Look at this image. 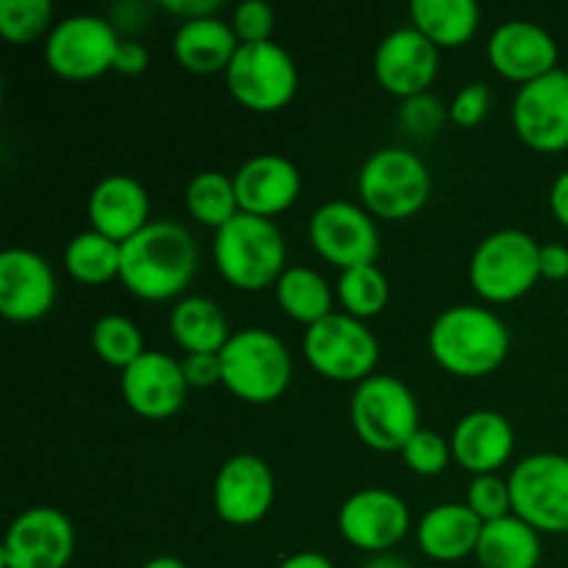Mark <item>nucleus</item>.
<instances>
[{
  "instance_id": "obj_1",
  "label": "nucleus",
  "mask_w": 568,
  "mask_h": 568,
  "mask_svg": "<svg viewBox=\"0 0 568 568\" xmlns=\"http://www.w3.org/2000/svg\"><path fill=\"white\" fill-rule=\"evenodd\" d=\"M197 258V242L186 227L155 220L122 244L120 281L133 297L164 303L192 283Z\"/></svg>"
},
{
  "instance_id": "obj_2",
  "label": "nucleus",
  "mask_w": 568,
  "mask_h": 568,
  "mask_svg": "<svg viewBox=\"0 0 568 568\" xmlns=\"http://www.w3.org/2000/svg\"><path fill=\"white\" fill-rule=\"evenodd\" d=\"M430 355L442 369L458 377L491 375L510 349V331L494 311L480 305H453L433 322Z\"/></svg>"
},
{
  "instance_id": "obj_3",
  "label": "nucleus",
  "mask_w": 568,
  "mask_h": 568,
  "mask_svg": "<svg viewBox=\"0 0 568 568\" xmlns=\"http://www.w3.org/2000/svg\"><path fill=\"white\" fill-rule=\"evenodd\" d=\"M214 261L220 275L242 292H261L286 272V242L272 220L236 214L216 231Z\"/></svg>"
},
{
  "instance_id": "obj_4",
  "label": "nucleus",
  "mask_w": 568,
  "mask_h": 568,
  "mask_svg": "<svg viewBox=\"0 0 568 568\" xmlns=\"http://www.w3.org/2000/svg\"><path fill=\"white\" fill-rule=\"evenodd\" d=\"M222 386L250 405L275 403L292 383V355L275 333L247 327L227 338L220 353Z\"/></svg>"
},
{
  "instance_id": "obj_5",
  "label": "nucleus",
  "mask_w": 568,
  "mask_h": 568,
  "mask_svg": "<svg viewBox=\"0 0 568 568\" xmlns=\"http://www.w3.org/2000/svg\"><path fill=\"white\" fill-rule=\"evenodd\" d=\"M355 436L377 453H403L419 430V405L410 388L392 375H372L355 386L349 403Z\"/></svg>"
},
{
  "instance_id": "obj_6",
  "label": "nucleus",
  "mask_w": 568,
  "mask_h": 568,
  "mask_svg": "<svg viewBox=\"0 0 568 568\" xmlns=\"http://www.w3.org/2000/svg\"><path fill=\"white\" fill-rule=\"evenodd\" d=\"M541 244L525 231H497L477 244L469 264L471 288L488 303H514L541 277Z\"/></svg>"
},
{
  "instance_id": "obj_7",
  "label": "nucleus",
  "mask_w": 568,
  "mask_h": 568,
  "mask_svg": "<svg viewBox=\"0 0 568 568\" xmlns=\"http://www.w3.org/2000/svg\"><path fill=\"white\" fill-rule=\"evenodd\" d=\"M358 192L369 214L408 220L430 197V172L410 150L383 148L361 166Z\"/></svg>"
},
{
  "instance_id": "obj_8",
  "label": "nucleus",
  "mask_w": 568,
  "mask_h": 568,
  "mask_svg": "<svg viewBox=\"0 0 568 568\" xmlns=\"http://www.w3.org/2000/svg\"><path fill=\"white\" fill-rule=\"evenodd\" d=\"M303 353L327 381L364 383L381 361V344L361 320L331 314L305 331Z\"/></svg>"
},
{
  "instance_id": "obj_9",
  "label": "nucleus",
  "mask_w": 568,
  "mask_h": 568,
  "mask_svg": "<svg viewBox=\"0 0 568 568\" xmlns=\"http://www.w3.org/2000/svg\"><path fill=\"white\" fill-rule=\"evenodd\" d=\"M514 516L538 532H568V458L538 453L510 471Z\"/></svg>"
},
{
  "instance_id": "obj_10",
  "label": "nucleus",
  "mask_w": 568,
  "mask_h": 568,
  "mask_svg": "<svg viewBox=\"0 0 568 568\" xmlns=\"http://www.w3.org/2000/svg\"><path fill=\"white\" fill-rule=\"evenodd\" d=\"M233 98L250 111H277L297 92L294 59L275 42L242 44L225 72Z\"/></svg>"
},
{
  "instance_id": "obj_11",
  "label": "nucleus",
  "mask_w": 568,
  "mask_h": 568,
  "mask_svg": "<svg viewBox=\"0 0 568 568\" xmlns=\"http://www.w3.org/2000/svg\"><path fill=\"white\" fill-rule=\"evenodd\" d=\"M120 48L114 26L103 17L72 14L55 22L44 42V59L55 75L67 81H89L114 67Z\"/></svg>"
},
{
  "instance_id": "obj_12",
  "label": "nucleus",
  "mask_w": 568,
  "mask_h": 568,
  "mask_svg": "<svg viewBox=\"0 0 568 568\" xmlns=\"http://www.w3.org/2000/svg\"><path fill=\"white\" fill-rule=\"evenodd\" d=\"M75 552L72 521L59 508H28L6 532L3 568H67Z\"/></svg>"
},
{
  "instance_id": "obj_13",
  "label": "nucleus",
  "mask_w": 568,
  "mask_h": 568,
  "mask_svg": "<svg viewBox=\"0 0 568 568\" xmlns=\"http://www.w3.org/2000/svg\"><path fill=\"white\" fill-rule=\"evenodd\" d=\"M308 236L316 253L342 272L375 264L381 253V236L372 216L347 200L320 205L311 216Z\"/></svg>"
},
{
  "instance_id": "obj_14",
  "label": "nucleus",
  "mask_w": 568,
  "mask_h": 568,
  "mask_svg": "<svg viewBox=\"0 0 568 568\" xmlns=\"http://www.w3.org/2000/svg\"><path fill=\"white\" fill-rule=\"evenodd\" d=\"M514 128L527 148L560 153L568 148V78L564 70L536 78L516 92Z\"/></svg>"
},
{
  "instance_id": "obj_15",
  "label": "nucleus",
  "mask_w": 568,
  "mask_h": 568,
  "mask_svg": "<svg viewBox=\"0 0 568 568\" xmlns=\"http://www.w3.org/2000/svg\"><path fill=\"white\" fill-rule=\"evenodd\" d=\"M338 530L355 549L383 555L408 536L410 510L394 491L364 488L342 505Z\"/></svg>"
},
{
  "instance_id": "obj_16",
  "label": "nucleus",
  "mask_w": 568,
  "mask_h": 568,
  "mask_svg": "<svg viewBox=\"0 0 568 568\" xmlns=\"http://www.w3.org/2000/svg\"><path fill=\"white\" fill-rule=\"evenodd\" d=\"M275 499V477L258 455H233L214 480V510L233 527L258 525Z\"/></svg>"
},
{
  "instance_id": "obj_17",
  "label": "nucleus",
  "mask_w": 568,
  "mask_h": 568,
  "mask_svg": "<svg viewBox=\"0 0 568 568\" xmlns=\"http://www.w3.org/2000/svg\"><path fill=\"white\" fill-rule=\"evenodd\" d=\"M55 303V275L48 261L26 247L0 253V314L11 322H37Z\"/></svg>"
},
{
  "instance_id": "obj_18",
  "label": "nucleus",
  "mask_w": 568,
  "mask_h": 568,
  "mask_svg": "<svg viewBox=\"0 0 568 568\" xmlns=\"http://www.w3.org/2000/svg\"><path fill=\"white\" fill-rule=\"evenodd\" d=\"M438 48L425 33L410 28H397L388 33L375 53L377 83L394 98L410 100L425 94L436 81Z\"/></svg>"
},
{
  "instance_id": "obj_19",
  "label": "nucleus",
  "mask_w": 568,
  "mask_h": 568,
  "mask_svg": "<svg viewBox=\"0 0 568 568\" xmlns=\"http://www.w3.org/2000/svg\"><path fill=\"white\" fill-rule=\"evenodd\" d=\"M122 399L133 414L144 419H166L186 403L189 383L183 366L172 355L148 349L122 372Z\"/></svg>"
},
{
  "instance_id": "obj_20",
  "label": "nucleus",
  "mask_w": 568,
  "mask_h": 568,
  "mask_svg": "<svg viewBox=\"0 0 568 568\" xmlns=\"http://www.w3.org/2000/svg\"><path fill=\"white\" fill-rule=\"evenodd\" d=\"M488 61L503 78L530 83L560 70L558 42L541 26L527 20L503 22L488 39Z\"/></svg>"
},
{
  "instance_id": "obj_21",
  "label": "nucleus",
  "mask_w": 568,
  "mask_h": 568,
  "mask_svg": "<svg viewBox=\"0 0 568 568\" xmlns=\"http://www.w3.org/2000/svg\"><path fill=\"white\" fill-rule=\"evenodd\" d=\"M233 186H236L242 214L272 220L275 214L292 209L303 183H300V172L292 161L275 153H264L253 155L239 166V172L233 175Z\"/></svg>"
},
{
  "instance_id": "obj_22",
  "label": "nucleus",
  "mask_w": 568,
  "mask_h": 568,
  "mask_svg": "<svg viewBox=\"0 0 568 568\" xmlns=\"http://www.w3.org/2000/svg\"><path fill=\"white\" fill-rule=\"evenodd\" d=\"M449 447H453V458L466 471L480 477L494 475L508 464L516 447V436L510 422L497 410H471L455 425Z\"/></svg>"
},
{
  "instance_id": "obj_23",
  "label": "nucleus",
  "mask_w": 568,
  "mask_h": 568,
  "mask_svg": "<svg viewBox=\"0 0 568 568\" xmlns=\"http://www.w3.org/2000/svg\"><path fill=\"white\" fill-rule=\"evenodd\" d=\"M89 222L92 231L103 233L111 242L125 244L150 225V200L142 183L131 175H109L89 194Z\"/></svg>"
},
{
  "instance_id": "obj_24",
  "label": "nucleus",
  "mask_w": 568,
  "mask_h": 568,
  "mask_svg": "<svg viewBox=\"0 0 568 568\" xmlns=\"http://www.w3.org/2000/svg\"><path fill=\"white\" fill-rule=\"evenodd\" d=\"M483 521L466 503H444L427 510L416 527L419 549L438 564H455L475 555Z\"/></svg>"
},
{
  "instance_id": "obj_25",
  "label": "nucleus",
  "mask_w": 568,
  "mask_h": 568,
  "mask_svg": "<svg viewBox=\"0 0 568 568\" xmlns=\"http://www.w3.org/2000/svg\"><path fill=\"white\" fill-rule=\"evenodd\" d=\"M239 48H242V42H239L233 26L220 17L183 22L172 39V53H175L178 64L194 75L227 72Z\"/></svg>"
},
{
  "instance_id": "obj_26",
  "label": "nucleus",
  "mask_w": 568,
  "mask_h": 568,
  "mask_svg": "<svg viewBox=\"0 0 568 568\" xmlns=\"http://www.w3.org/2000/svg\"><path fill=\"white\" fill-rule=\"evenodd\" d=\"M475 558L480 568H538L541 564V538L519 516H505L483 525Z\"/></svg>"
},
{
  "instance_id": "obj_27",
  "label": "nucleus",
  "mask_w": 568,
  "mask_h": 568,
  "mask_svg": "<svg viewBox=\"0 0 568 568\" xmlns=\"http://www.w3.org/2000/svg\"><path fill=\"white\" fill-rule=\"evenodd\" d=\"M408 11L416 31L425 33L438 50L460 48L480 26V6L475 0H414Z\"/></svg>"
},
{
  "instance_id": "obj_28",
  "label": "nucleus",
  "mask_w": 568,
  "mask_h": 568,
  "mask_svg": "<svg viewBox=\"0 0 568 568\" xmlns=\"http://www.w3.org/2000/svg\"><path fill=\"white\" fill-rule=\"evenodd\" d=\"M170 333L186 355L222 353L233 336L222 308L209 297H183L170 314Z\"/></svg>"
},
{
  "instance_id": "obj_29",
  "label": "nucleus",
  "mask_w": 568,
  "mask_h": 568,
  "mask_svg": "<svg viewBox=\"0 0 568 568\" xmlns=\"http://www.w3.org/2000/svg\"><path fill=\"white\" fill-rule=\"evenodd\" d=\"M277 305L283 314L303 325H316L333 314V288L308 266H288L277 281Z\"/></svg>"
},
{
  "instance_id": "obj_30",
  "label": "nucleus",
  "mask_w": 568,
  "mask_h": 568,
  "mask_svg": "<svg viewBox=\"0 0 568 568\" xmlns=\"http://www.w3.org/2000/svg\"><path fill=\"white\" fill-rule=\"evenodd\" d=\"M122 244L111 242L98 231L78 233L64 250V266L78 283L87 286H103V283L120 277Z\"/></svg>"
},
{
  "instance_id": "obj_31",
  "label": "nucleus",
  "mask_w": 568,
  "mask_h": 568,
  "mask_svg": "<svg viewBox=\"0 0 568 568\" xmlns=\"http://www.w3.org/2000/svg\"><path fill=\"white\" fill-rule=\"evenodd\" d=\"M186 209L205 227H214V231L225 227L233 216L242 214L233 178L216 170L197 172L186 186Z\"/></svg>"
},
{
  "instance_id": "obj_32",
  "label": "nucleus",
  "mask_w": 568,
  "mask_h": 568,
  "mask_svg": "<svg viewBox=\"0 0 568 568\" xmlns=\"http://www.w3.org/2000/svg\"><path fill=\"white\" fill-rule=\"evenodd\" d=\"M338 300L355 320H372L388 305V281L375 264L355 266L338 277Z\"/></svg>"
},
{
  "instance_id": "obj_33",
  "label": "nucleus",
  "mask_w": 568,
  "mask_h": 568,
  "mask_svg": "<svg viewBox=\"0 0 568 568\" xmlns=\"http://www.w3.org/2000/svg\"><path fill=\"white\" fill-rule=\"evenodd\" d=\"M92 347L103 364L116 366L122 372L148 353L144 349L142 331L128 316L120 314H109L103 320H98V325L92 331Z\"/></svg>"
},
{
  "instance_id": "obj_34",
  "label": "nucleus",
  "mask_w": 568,
  "mask_h": 568,
  "mask_svg": "<svg viewBox=\"0 0 568 568\" xmlns=\"http://www.w3.org/2000/svg\"><path fill=\"white\" fill-rule=\"evenodd\" d=\"M50 20H53L50 0H0V37L9 42H33L48 31Z\"/></svg>"
},
{
  "instance_id": "obj_35",
  "label": "nucleus",
  "mask_w": 568,
  "mask_h": 568,
  "mask_svg": "<svg viewBox=\"0 0 568 568\" xmlns=\"http://www.w3.org/2000/svg\"><path fill=\"white\" fill-rule=\"evenodd\" d=\"M449 455H453L449 442H444V436H438L436 430H427V427H419L403 449L405 466L422 477L442 475L449 464Z\"/></svg>"
},
{
  "instance_id": "obj_36",
  "label": "nucleus",
  "mask_w": 568,
  "mask_h": 568,
  "mask_svg": "<svg viewBox=\"0 0 568 568\" xmlns=\"http://www.w3.org/2000/svg\"><path fill=\"white\" fill-rule=\"evenodd\" d=\"M466 505L477 514V519L483 525L488 521H499L505 516L514 514V505H510V486L508 480L497 475H480L469 483V491H466Z\"/></svg>"
},
{
  "instance_id": "obj_37",
  "label": "nucleus",
  "mask_w": 568,
  "mask_h": 568,
  "mask_svg": "<svg viewBox=\"0 0 568 568\" xmlns=\"http://www.w3.org/2000/svg\"><path fill=\"white\" fill-rule=\"evenodd\" d=\"M233 31H236L239 42L255 44V42H272V28H275V14L264 0H244L233 11Z\"/></svg>"
},
{
  "instance_id": "obj_38",
  "label": "nucleus",
  "mask_w": 568,
  "mask_h": 568,
  "mask_svg": "<svg viewBox=\"0 0 568 568\" xmlns=\"http://www.w3.org/2000/svg\"><path fill=\"white\" fill-rule=\"evenodd\" d=\"M488 109H491V92L486 83H466L449 105V120L460 128H475L486 120Z\"/></svg>"
},
{
  "instance_id": "obj_39",
  "label": "nucleus",
  "mask_w": 568,
  "mask_h": 568,
  "mask_svg": "<svg viewBox=\"0 0 568 568\" xmlns=\"http://www.w3.org/2000/svg\"><path fill=\"white\" fill-rule=\"evenodd\" d=\"M449 111L438 103L433 94H416V98L405 100L403 109V125L410 133H419V136H430L442 128V122L447 120Z\"/></svg>"
},
{
  "instance_id": "obj_40",
  "label": "nucleus",
  "mask_w": 568,
  "mask_h": 568,
  "mask_svg": "<svg viewBox=\"0 0 568 568\" xmlns=\"http://www.w3.org/2000/svg\"><path fill=\"white\" fill-rule=\"evenodd\" d=\"M189 388H211L222 383L220 353H194L181 361Z\"/></svg>"
},
{
  "instance_id": "obj_41",
  "label": "nucleus",
  "mask_w": 568,
  "mask_h": 568,
  "mask_svg": "<svg viewBox=\"0 0 568 568\" xmlns=\"http://www.w3.org/2000/svg\"><path fill=\"white\" fill-rule=\"evenodd\" d=\"M150 67V53L136 39H120V48L114 53V67L111 70L120 75H142Z\"/></svg>"
},
{
  "instance_id": "obj_42",
  "label": "nucleus",
  "mask_w": 568,
  "mask_h": 568,
  "mask_svg": "<svg viewBox=\"0 0 568 568\" xmlns=\"http://www.w3.org/2000/svg\"><path fill=\"white\" fill-rule=\"evenodd\" d=\"M159 6L166 14H175L183 22H192L203 20V17H216V11L222 9V0H161Z\"/></svg>"
},
{
  "instance_id": "obj_43",
  "label": "nucleus",
  "mask_w": 568,
  "mask_h": 568,
  "mask_svg": "<svg viewBox=\"0 0 568 568\" xmlns=\"http://www.w3.org/2000/svg\"><path fill=\"white\" fill-rule=\"evenodd\" d=\"M538 266H541V277H547V281H566L568 277V247H564V244H541V253H538Z\"/></svg>"
},
{
  "instance_id": "obj_44",
  "label": "nucleus",
  "mask_w": 568,
  "mask_h": 568,
  "mask_svg": "<svg viewBox=\"0 0 568 568\" xmlns=\"http://www.w3.org/2000/svg\"><path fill=\"white\" fill-rule=\"evenodd\" d=\"M549 205H552L555 220L568 231V170L555 178L552 192H549Z\"/></svg>"
},
{
  "instance_id": "obj_45",
  "label": "nucleus",
  "mask_w": 568,
  "mask_h": 568,
  "mask_svg": "<svg viewBox=\"0 0 568 568\" xmlns=\"http://www.w3.org/2000/svg\"><path fill=\"white\" fill-rule=\"evenodd\" d=\"M277 568H336L331 558H325L322 552H297L292 558L283 560Z\"/></svg>"
},
{
  "instance_id": "obj_46",
  "label": "nucleus",
  "mask_w": 568,
  "mask_h": 568,
  "mask_svg": "<svg viewBox=\"0 0 568 568\" xmlns=\"http://www.w3.org/2000/svg\"><path fill=\"white\" fill-rule=\"evenodd\" d=\"M364 568H410L405 560L392 558V555H375Z\"/></svg>"
},
{
  "instance_id": "obj_47",
  "label": "nucleus",
  "mask_w": 568,
  "mask_h": 568,
  "mask_svg": "<svg viewBox=\"0 0 568 568\" xmlns=\"http://www.w3.org/2000/svg\"><path fill=\"white\" fill-rule=\"evenodd\" d=\"M142 568H189V566L183 564V560H178V558H170V555H161V558H153V560H148V564H144Z\"/></svg>"
},
{
  "instance_id": "obj_48",
  "label": "nucleus",
  "mask_w": 568,
  "mask_h": 568,
  "mask_svg": "<svg viewBox=\"0 0 568 568\" xmlns=\"http://www.w3.org/2000/svg\"><path fill=\"white\" fill-rule=\"evenodd\" d=\"M564 72H566V78H568V64H566V67H564Z\"/></svg>"
}]
</instances>
